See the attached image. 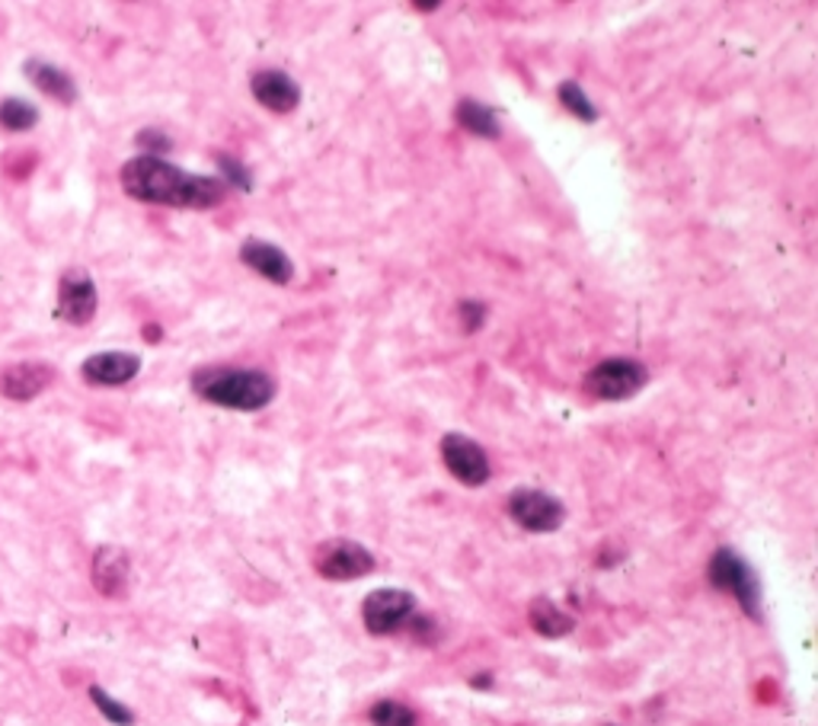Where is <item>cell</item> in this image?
<instances>
[{"label":"cell","mask_w":818,"mask_h":726,"mask_svg":"<svg viewBox=\"0 0 818 726\" xmlns=\"http://www.w3.org/2000/svg\"><path fill=\"white\" fill-rule=\"evenodd\" d=\"M119 183L125 195L150 202V205H167V208H190V211H208L218 208L228 198V183L218 177H198L176 164H167L163 157H132L119 170Z\"/></svg>","instance_id":"6da1fadb"},{"label":"cell","mask_w":818,"mask_h":726,"mask_svg":"<svg viewBox=\"0 0 818 726\" xmlns=\"http://www.w3.org/2000/svg\"><path fill=\"white\" fill-rule=\"evenodd\" d=\"M193 390L224 410L256 413L276 400V378L259 368H234V365H208L193 372Z\"/></svg>","instance_id":"7a4b0ae2"},{"label":"cell","mask_w":818,"mask_h":726,"mask_svg":"<svg viewBox=\"0 0 818 726\" xmlns=\"http://www.w3.org/2000/svg\"><path fill=\"white\" fill-rule=\"evenodd\" d=\"M707 573H710L713 589L729 592L752 621H761V582H758V573L752 570V564L745 557H738L732 547H720L710 557Z\"/></svg>","instance_id":"3957f363"},{"label":"cell","mask_w":818,"mask_h":726,"mask_svg":"<svg viewBox=\"0 0 818 726\" xmlns=\"http://www.w3.org/2000/svg\"><path fill=\"white\" fill-rule=\"evenodd\" d=\"M646 382H649V372H646L643 362H636V359H605L585 375V390L595 400L618 403V400H630L633 394H639L646 388Z\"/></svg>","instance_id":"277c9868"},{"label":"cell","mask_w":818,"mask_h":726,"mask_svg":"<svg viewBox=\"0 0 818 726\" xmlns=\"http://www.w3.org/2000/svg\"><path fill=\"white\" fill-rule=\"evenodd\" d=\"M314 570L330 582H352L375 570V554L349 537H330L314 550Z\"/></svg>","instance_id":"5b68a950"},{"label":"cell","mask_w":818,"mask_h":726,"mask_svg":"<svg viewBox=\"0 0 818 726\" xmlns=\"http://www.w3.org/2000/svg\"><path fill=\"white\" fill-rule=\"evenodd\" d=\"M413 615H416V595L406 589H375L362 602V621L375 637H384L410 625Z\"/></svg>","instance_id":"8992f818"},{"label":"cell","mask_w":818,"mask_h":726,"mask_svg":"<svg viewBox=\"0 0 818 726\" xmlns=\"http://www.w3.org/2000/svg\"><path fill=\"white\" fill-rule=\"evenodd\" d=\"M509 516L534 534H550L557 532L566 522V506L544 489H515L509 496Z\"/></svg>","instance_id":"52a82bcc"},{"label":"cell","mask_w":818,"mask_h":726,"mask_svg":"<svg viewBox=\"0 0 818 726\" xmlns=\"http://www.w3.org/2000/svg\"><path fill=\"white\" fill-rule=\"evenodd\" d=\"M99 291L87 269H64L58 279V317L71 327H87L97 317Z\"/></svg>","instance_id":"ba28073f"},{"label":"cell","mask_w":818,"mask_h":726,"mask_svg":"<svg viewBox=\"0 0 818 726\" xmlns=\"http://www.w3.org/2000/svg\"><path fill=\"white\" fill-rule=\"evenodd\" d=\"M441 451V461L448 468V474L464 486H483L489 477H492V468H489V458L483 451L480 441H474L464 433H448L438 445Z\"/></svg>","instance_id":"9c48e42d"},{"label":"cell","mask_w":818,"mask_h":726,"mask_svg":"<svg viewBox=\"0 0 818 726\" xmlns=\"http://www.w3.org/2000/svg\"><path fill=\"white\" fill-rule=\"evenodd\" d=\"M54 375H58L54 365L46 362V359H23V362H13V365H3L0 368V394L7 400L29 403L33 397H39L42 390L51 388Z\"/></svg>","instance_id":"30bf717a"},{"label":"cell","mask_w":818,"mask_h":726,"mask_svg":"<svg viewBox=\"0 0 818 726\" xmlns=\"http://www.w3.org/2000/svg\"><path fill=\"white\" fill-rule=\"evenodd\" d=\"M138 372H142V355L135 352H97L81 365V378L94 388H122Z\"/></svg>","instance_id":"8fae6325"},{"label":"cell","mask_w":818,"mask_h":726,"mask_svg":"<svg viewBox=\"0 0 818 726\" xmlns=\"http://www.w3.org/2000/svg\"><path fill=\"white\" fill-rule=\"evenodd\" d=\"M249 90H253V99L276 112V116H289L301 106V87L297 81L285 74V71H276V68H266V71H256L249 77Z\"/></svg>","instance_id":"7c38bea8"},{"label":"cell","mask_w":818,"mask_h":726,"mask_svg":"<svg viewBox=\"0 0 818 726\" xmlns=\"http://www.w3.org/2000/svg\"><path fill=\"white\" fill-rule=\"evenodd\" d=\"M241 263L249 266L253 273H259L263 279H269L272 286H289L294 279V263H291L289 253L276 243L259 241V238L243 241Z\"/></svg>","instance_id":"4fadbf2b"},{"label":"cell","mask_w":818,"mask_h":726,"mask_svg":"<svg viewBox=\"0 0 818 726\" xmlns=\"http://www.w3.org/2000/svg\"><path fill=\"white\" fill-rule=\"evenodd\" d=\"M129 573H132V560L122 547L102 544L94 554V585L106 598H122L129 592Z\"/></svg>","instance_id":"5bb4252c"},{"label":"cell","mask_w":818,"mask_h":726,"mask_svg":"<svg viewBox=\"0 0 818 726\" xmlns=\"http://www.w3.org/2000/svg\"><path fill=\"white\" fill-rule=\"evenodd\" d=\"M23 71H26L29 84H33L39 94H46V97H51L54 102H61V106L77 102V84H74V77H71L64 68H58V64H51V61H42V58H29V61L23 64Z\"/></svg>","instance_id":"9a60e30c"},{"label":"cell","mask_w":818,"mask_h":726,"mask_svg":"<svg viewBox=\"0 0 818 726\" xmlns=\"http://www.w3.org/2000/svg\"><path fill=\"white\" fill-rule=\"evenodd\" d=\"M528 621L530 628L537 630L540 637H550V640H560V637L573 633V628H576V618L566 615V612H563L553 598H547V595H540V598L530 602Z\"/></svg>","instance_id":"2e32d148"},{"label":"cell","mask_w":818,"mask_h":726,"mask_svg":"<svg viewBox=\"0 0 818 726\" xmlns=\"http://www.w3.org/2000/svg\"><path fill=\"white\" fill-rule=\"evenodd\" d=\"M454 119H457V125L464 129V132H471V135H477V138H489V142H496L499 135H502V122H499V112L496 109H489V106H483L477 99H461L457 106H454Z\"/></svg>","instance_id":"e0dca14e"},{"label":"cell","mask_w":818,"mask_h":726,"mask_svg":"<svg viewBox=\"0 0 818 726\" xmlns=\"http://www.w3.org/2000/svg\"><path fill=\"white\" fill-rule=\"evenodd\" d=\"M36 122H39V109H36L29 99H23V97L0 99V129H3V132L20 135V132L36 129Z\"/></svg>","instance_id":"ac0fdd59"},{"label":"cell","mask_w":818,"mask_h":726,"mask_svg":"<svg viewBox=\"0 0 818 726\" xmlns=\"http://www.w3.org/2000/svg\"><path fill=\"white\" fill-rule=\"evenodd\" d=\"M557 97H560V102H563V109H570L578 122H598V109H595V102L588 99V94L578 87L576 81H563V84L557 87Z\"/></svg>","instance_id":"d6986e66"},{"label":"cell","mask_w":818,"mask_h":726,"mask_svg":"<svg viewBox=\"0 0 818 726\" xmlns=\"http://www.w3.org/2000/svg\"><path fill=\"white\" fill-rule=\"evenodd\" d=\"M368 721L375 726H416V711L406 707L403 701H390V698H384V701L371 704Z\"/></svg>","instance_id":"ffe728a7"},{"label":"cell","mask_w":818,"mask_h":726,"mask_svg":"<svg viewBox=\"0 0 818 726\" xmlns=\"http://www.w3.org/2000/svg\"><path fill=\"white\" fill-rule=\"evenodd\" d=\"M90 698H94V704L99 707V714L109 721V724L115 726H132L135 724V714L122 704V701H115V698H109L99 685H90Z\"/></svg>","instance_id":"44dd1931"},{"label":"cell","mask_w":818,"mask_h":726,"mask_svg":"<svg viewBox=\"0 0 818 726\" xmlns=\"http://www.w3.org/2000/svg\"><path fill=\"white\" fill-rule=\"evenodd\" d=\"M218 164L228 177V190H241V193H249L253 190V177L249 170L243 167L237 157H228V154H218Z\"/></svg>","instance_id":"7402d4cb"},{"label":"cell","mask_w":818,"mask_h":726,"mask_svg":"<svg viewBox=\"0 0 818 726\" xmlns=\"http://www.w3.org/2000/svg\"><path fill=\"white\" fill-rule=\"evenodd\" d=\"M486 304H483L480 298H464L461 304H457V317H461V324H464V334H477L483 324H486Z\"/></svg>","instance_id":"603a6c76"},{"label":"cell","mask_w":818,"mask_h":726,"mask_svg":"<svg viewBox=\"0 0 818 726\" xmlns=\"http://www.w3.org/2000/svg\"><path fill=\"white\" fill-rule=\"evenodd\" d=\"M138 145L147 147V150H154L150 157H160L163 150H170L173 147V142L163 135V132H157V129H145V132H138V138H135Z\"/></svg>","instance_id":"cb8c5ba5"},{"label":"cell","mask_w":818,"mask_h":726,"mask_svg":"<svg viewBox=\"0 0 818 726\" xmlns=\"http://www.w3.org/2000/svg\"><path fill=\"white\" fill-rule=\"evenodd\" d=\"M489 685H492V678H489V676L474 678V688H489Z\"/></svg>","instance_id":"d4e9b609"},{"label":"cell","mask_w":818,"mask_h":726,"mask_svg":"<svg viewBox=\"0 0 818 726\" xmlns=\"http://www.w3.org/2000/svg\"><path fill=\"white\" fill-rule=\"evenodd\" d=\"M416 10H426V13H429V10H438V0H435V3L432 0H429V3H416Z\"/></svg>","instance_id":"484cf974"},{"label":"cell","mask_w":818,"mask_h":726,"mask_svg":"<svg viewBox=\"0 0 818 726\" xmlns=\"http://www.w3.org/2000/svg\"><path fill=\"white\" fill-rule=\"evenodd\" d=\"M147 339H160V327H147L145 330Z\"/></svg>","instance_id":"4316f807"}]
</instances>
